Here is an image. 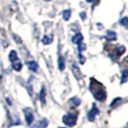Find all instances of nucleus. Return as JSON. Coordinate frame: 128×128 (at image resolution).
Returning a JSON list of instances; mask_svg holds the SVG:
<instances>
[{
    "instance_id": "nucleus-1",
    "label": "nucleus",
    "mask_w": 128,
    "mask_h": 128,
    "mask_svg": "<svg viewBox=\"0 0 128 128\" xmlns=\"http://www.w3.org/2000/svg\"><path fill=\"white\" fill-rule=\"evenodd\" d=\"M90 90L92 94L94 97L98 101H104L107 97L106 88L102 83L96 80L94 78H92L90 82Z\"/></svg>"
},
{
    "instance_id": "nucleus-2",
    "label": "nucleus",
    "mask_w": 128,
    "mask_h": 128,
    "mask_svg": "<svg viewBox=\"0 0 128 128\" xmlns=\"http://www.w3.org/2000/svg\"><path fill=\"white\" fill-rule=\"evenodd\" d=\"M63 122L66 126L72 127L76 124L77 122V115L75 114H66L63 116Z\"/></svg>"
},
{
    "instance_id": "nucleus-3",
    "label": "nucleus",
    "mask_w": 128,
    "mask_h": 128,
    "mask_svg": "<svg viewBox=\"0 0 128 128\" xmlns=\"http://www.w3.org/2000/svg\"><path fill=\"white\" fill-rule=\"evenodd\" d=\"M98 113H99V110L97 109L96 104H92V109H90V111H89V113H88V120H89L90 122H94V120H96V116L98 115Z\"/></svg>"
},
{
    "instance_id": "nucleus-4",
    "label": "nucleus",
    "mask_w": 128,
    "mask_h": 128,
    "mask_svg": "<svg viewBox=\"0 0 128 128\" xmlns=\"http://www.w3.org/2000/svg\"><path fill=\"white\" fill-rule=\"evenodd\" d=\"M24 116H25L26 123L28 125H31L33 120H34V115H33L32 111L30 109H25L24 110Z\"/></svg>"
},
{
    "instance_id": "nucleus-5",
    "label": "nucleus",
    "mask_w": 128,
    "mask_h": 128,
    "mask_svg": "<svg viewBox=\"0 0 128 128\" xmlns=\"http://www.w3.org/2000/svg\"><path fill=\"white\" fill-rule=\"evenodd\" d=\"M71 70H72L73 75L75 76V78H76L78 81H80L81 78H82V73H81V71L79 70V68L75 64H71Z\"/></svg>"
},
{
    "instance_id": "nucleus-6",
    "label": "nucleus",
    "mask_w": 128,
    "mask_h": 128,
    "mask_svg": "<svg viewBox=\"0 0 128 128\" xmlns=\"http://www.w3.org/2000/svg\"><path fill=\"white\" fill-rule=\"evenodd\" d=\"M83 35L82 34H80V33H77L75 34L72 38H71V40H72V42L73 44H81L82 42H83Z\"/></svg>"
},
{
    "instance_id": "nucleus-7",
    "label": "nucleus",
    "mask_w": 128,
    "mask_h": 128,
    "mask_svg": "<svg viewBox=\"0 0 128 128\" xmlns=\"http://www.w3.org/2000/svg\"><path fill=\"white\" fill-rule=\"evenodd\" d=\"M105 38L109 42H113V40H116V34L114 31H107L106 33V36H105Z\"/></svg>"
},
{
    "instance_id": "nucleus-8",
    "label": "nucleus",
    "mask_w": 128,
    "mask_h": 128,
    "mask_svg": "<svg viewBox=\"0 0 128 128\" xmlns=\"http://www.w3.org/2000/svg\"><path fill=\"white\" fill-rule=\"evenodd\" d=\"M12 66H13V68L16 71H20L21 68H22V64H21V62L19 60H16V61L12 63Z\"/></svg>"
},
{
    "instance_id": "nucleus-9",
    "label": "nucleus",
    "mask_w": 128,
    "mask_h": 128,
    "mask_svg": "<svg viewBox=\"0 0 128 128\" xmlns=\"http://www.w3.org/2000/svg\"><path fill=\"white\" fill-rule=\"evenodd\" d=\"M44 44H50L53 42V35H45L42 40Z\"/></svg>"
},
{
    "instance_id": "nucleus-10",
    "label": "nucleus",
    "mask_w": 128,
    "mask_h": 128,
    "mask_svg": "<svg viewBox=\"0 0 128 128\" xmlns=\"http://www.w3.org/2000/svg\"><path fill=\"white\" fill-rule=\"evenodd\" d=\"M27 66H28V68L31 71H33V72H36V71L38 70V64L36 62H34V61L28 62Z\"/></svg>"
},
{
    "instance_id": "nucleus-11",
    "label": "nucleus",
    "mask_w": 128,
    "mask_h": 128,
    "mask_svg": "<svg viewBox=\"0 0 128 128\" xmlns=\"http://www.w3.org/2000/svg\"><path fill=\"white\" fill-rule=\"evenodd\" d=\"M80 99L78 98V97H76V96H74V97H71L70 99L68 100V103H70V106H72V107H76V106H78L79 104H80Z\"/></svg>"
},
{
    "instance_id": "nucleus-12",
    "label": "nucleus",
    "mask_w": 128,
    "mask_h": 128,
    "mask_svg": "<svg viewBox=\"0 0 128 128\" xmlns=\"http://www.w3.org/2000/svg\"><path fill=\"white\" fill-rule=\"evenodd\" d=\"M9 59H10L11 63H13L14 61L18 60V53H16V50H12V51L10 52V54H9Z\"/></svg>"
},
{
    "instance_id": "nucleus-13",
    "label": "nucleus",
    "mask_w": 128,
    "mask_h": 128,
    "mask_svg": "<svg viewBox=\"0 0 128 128\" xmlns=\"http://www.w3.org/2000/svg\"><path fill=\"white\" fill-rule=\"evenodd\" d=\"M45 94H46V92H45V88L42 87L40 92V100L42 104H44L45 103Z\"/></svg>"
},
{
    "instance_id": "nucleus-14",
    "label": "nucleus",
    "mask_w": 128,
    "mask_h": 128,
    "mask_svg": "<svg viewBox=\"0 0 128 128\" xmlns=\"http://www.w3.org/2000/svg\"><path fill=\"white\" fill-rule=\"evenodd\" d=\"M58 68L60 70H64V60L63 57H60L58 59Z\"/></svg>"
},
{
    "instance_id": "nucleus-15",
    "label": "nucleus",
    "mask_w": 128,
    "mask_h": 128,
    "mask_svg": "<svg viewBox=\"0 0 128 128\" xmlns=\"http://www.w3.org/2000/svg\"><path fill=\"white\" fill-rule=\"evenodd\" d=\"M122 101V98L120 97H116V99H114L113 101H112V103H111V108H116V106H118L120 105V102Z\"/></svg>"
},
{
    "instance_id": "nucleus-16",
    "label": "nucleus",
    "mask_w": 128,
    "mask_h": 128,
    "mask_svg": "<svg viewBox=\"0 0 128 128\" xmlns=\"http://www.w3.org/2000/svg\"><path fill=\"white\" fill-rule=\"evenodd\" d=\"M71 16V11L70 10H64V13H63V18H64V20H68L70 18Z\"/></svg>"
},
{
    "instance_id": "nucleus-17",
    "label": "nucleus",
    "mask_w": 128,
    "mask_h": 128,
    "mask_svg": "<svg viewBox=\"0 0 128 128\" xmlns=\"http://www.w3.org/2000/svg\"><path fill=\"white\" fill-rule=\"evenodd\" d=\"M47 125H48V122H47L46 118H44V120H42L40 122H38V127L40 128H45Z\"/></svg>"
},
{
    "instance_id": "nucleus-18",
    "label": "nucleus",
    "mask_w": 128,
    "mask_h": 128,
    "mask_svg": "<svg viewBox=\"0 0 128 128\" xmlns=\"http://www.w3.org/2000/svg\"><path fill=\"white\" fill-rule=\"evenodd\" d=\"M127 70H124L122 74V83H125L127 81Z\"/></svg>"
},
{
    "instance_id": "nucleus-19",
    "label": "nucleus",
    "mask_w": 128,
    "mask_h": 128,
    "mask_svg": "<svg viewBox=\"0 0 128 128\" xmlns=\"http://www.w3.org/2000/svg\"><path fill=\"white\" fill-rule=\"evenodd\" d=\"M120 23L122 26H124L125 28H127L128 27V18H123L120 21Z\"/></svg>"
},
{
    "instance_id": "nucleus-20",
    "label": "nucleus",
    "mask_w": 128,
    "mask_h": 128,
    "mask_svg": "<svg viewBox=\"0 0 128 128\" xmlns=\"http://www.w3.org/2000/svg\"><path fill=\"white\" fill-rule=\"evenodd\" d=\"M86 49V45L84 44H78V50H79V52H81V51H83V50H85Z\"/></svg>"
},
{
    "instance_id": "nucleus-21",
    "label": "nucleus",
    "mask_w": 128,
    "mask_h": 128,
    "mask_svg": "<svg viewBox=\"0 0 128 128\" xmlns=\"http://www.w3.org/2000/svg\"><path fill=\"white\" fill-rule=\"evenodd\" d=\"M80 16H81V18H82L83 19L86 18V14H85V12H82V13L80 14Z\"/></svg>"
},
{
    "instance_id": "nucleus-22",
    "label": "nucleus",
    "mask_w": 128,
    "mask_h": 128,
    "mask_svg": "<svg viewBox=\"0 0 128 128\" xmlns=\"http://www.w3.org/2000/svg\"><path fill=\"white\" fill-rule=\"evenodd\" d=\"M86 1H87V2H89V3H92V2H94V0H86Z\"/></svg>"
},
{
    "instance_id": "nucleus-23",
    "label": "nucleus",
    "mask_w": 128,
    "mask_h": 128,
    "mask_svg": "<svg viewBox=\"0 0 128 128\" xmlns=\"http://www.w3.org/2000/svg\"><path fill=\"white\" fill-rule=\"evenodd\" d=\"M44 1H51V0H44Z\"/></svg>"
},
{
    "instance_id": "nucleus-24",
    "label": "nucleus",
    "mask_w": 128,
    "mask_h": 128,
    "mask_svg": "<svg viewBox=\"0 0 128 128\" xmlns=\"http://www.w3.org/2000/svg\"><path fill=\"white\" fill-rule=\"evenodd\" d=\"M59 128H64V127H59Z\"/></svg>"
}]
</instances>
